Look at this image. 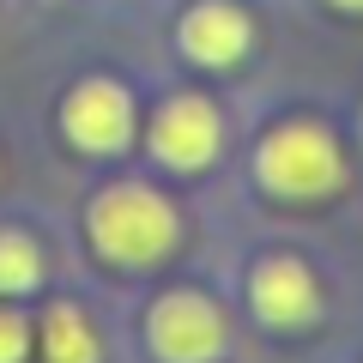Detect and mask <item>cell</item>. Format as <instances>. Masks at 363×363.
Listing matches in <instances>:
<instances>
[{
    "label": "cell",
    "instance_id": "1",
    "mask_svg": "<svg viewBox=\"0 0 363 363\" xmlns=\"http://www.w3.org/2000/svg\"><path fill=\"white\" fill-rule=\"evenodd\" d=\"M91 242L104 260H121V267H152L176 248L182 224H176V206L140 182H116L91 200Z\"/></svg>",
    "mask_w": 363,
    "mask_h": 363
},
{
    "label": "cell",
    "instance_id": "2",
    "mask_svg": "<svg viewBox=\"0 0 363 363\" xmlns=\"http://www.w3.org/2000/svg\"><path fill=\"white\" fill-rule=\"evenodd\" d=\"M339 140L321 121H279L255 152V176L279 200H321L339 188Z\"/></svg>",
    "mask_w": 363,
    "mask_h": 363
},
{
    "label": "cell",
    "instance_id": "3",
    "mask_svg": "<svg viewBox=\"0 0 363 363\" xmlns=\"http://www.w3.org/2000/svg\"><path fill=\"white\" fill-rule=\"evenodd\" d=\"M145 339H152V357L164 363H212L230 339L224 327V309L206 297V291H164L145 315Z\"/></svg>",
    "mask_w": 363,
    "mask_h": 363
},
{
    "label": "cell",
    "instance_id": "4",
    "mask_svg": "<svg viewBox=\"0 0 363 363\" xmlns=\"http://www.w3.org/2000/svg\"><path fill=\"white\" fill-rule=\"evenodd\" d=\"M218 145H224V121H218V109H212L206 97L176 91V97L157 109V121H152V152L164 157V164L200 169V164L218 157Z\"/></svg>",
    "mask_w": 363,
    "mask_h": 363
},
{
    "label": "cell",
    "instance_id": "5",
    "mask_svg": "<svg viewBox=\"0 0 363 363\" xmlns=\"http://www.w3.org/2000/svg\"><path fill=\"white\" fill-rule=\"evenodd\" d=\"M61 128L79 152H121L133 140V97L116 79H85V85L67 97Z\"/></svg>",
    "mask_w": 363,
    "mask_h": 363
},
{
    "label": "cell",
    "instance_id": "6",
    "mask_svg": "<svg viewBox=\"0 0 363 363\" xmlns=\"http://www.w3.org/2000/svg\"><path fill=\"white\" fill-rule=\"evenodd\" d=\"M248 303H255V315H260L267 327H303L315 309H321L309 267L291 260V255L255 260V272H248Z\"/></svg>",
    "mask_w": 363,
    "mask_h": 363
},
{
    "label": "cell",
    "instance_id": "7",
    "mask_svg": "<svg viewBox=\"0 0 363 363\" xmlns=\"http://www.w3.org/2000/svg\"><path fill=\"white\" fill-rule=\"evenodd\" d=\"M248 37H255V25H248V13L230 6V0H200L194 13L182 18V49H188V61H200V67L242 61Z\"/></svg>",
    "mask_w": 363,
    "mask_h": 363
},
{
    "label": "cell",
    "instance_id": "8",
    "mask_svg": "<svg viewBox=\"0 0 363 363\" xmlns=\"http://www.w3.org/2000/svg\"><path fill=\"white\" fill-rule=\"evenodd\" d=\"M43 363H97V333L79 303H55L43 315Z\"/></svg>",
    "mask_w": 363,
    "mask_h": 363
},
{
    "label": "cell",
    "instance_id": "9",
    "mask_svg": "<svg viewBox=\"0 0 363 363\" xmlns=\"http://www.w3.org/2000/svg\"><path fill=\"white\" fill-rule=\"evenodd\" d=\"M43 279V255L25 230H0V297H18V291H37Z\"/></svg>",
    "mask_w": 363,
    "mask_h": 363
},
{
    "label": "cell",
    "instance_id": "10",
    "mask_svg": "<svg viewBox=\"0 0 363 363\" xmlns=\"http://www.w3.org/2000/svg\"><path fill=\"white\" fill-rule=\"evenodd\" d=\"M30 351V327L18 309H0V363H25Z\"/></svg>",
    "mask_w": 363,
    "mask_h": 363
},
{
    "label": "cell",
    "instance_id": "11",
    "mask_svg": "<svg viewBox=\"0 0 363 363\" xmlns=\"http://www.w3.org/2000/svg\"><path fill=\"white\" fill-rule=\"evenodd\" d=\"M333 6H351V13H363V0H333Z\"/></svg>",
    "mask_w": 363,
    "mask_h": 363
}]
</instances>
